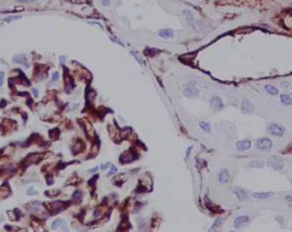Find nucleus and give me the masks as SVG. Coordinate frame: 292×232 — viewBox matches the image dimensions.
Masks as SVG:
<instances>
[{
	"instance_id": "obj_1",
	"label": "nucleus",
	"mask_w": 292,
	"mask_h": 232,
	"mask_svg": "<svg viewBox=\"0 0 292 232\" xmlns=\"http://www.w3.org/2000/svg\"><path fill=\"white\" fill-rule=\"evenodd\" d=\"M267 165L274 170L280 171L283 169V159L280 156L272 155L267 159Z\"/></svg>"
},
{
	"instance_id": "obj_2",
	"label": "nucleus",
	"mask_w": 292,
	"mask_h": 232,
	"mask_svg": "<svg viewBox=\"0 0 292 232\" xmlns=\"http://www.w3.org/2000/svg\"><path fill=\"white\" fill-rule=\"evenodd\" d=\"M271 146H272V142L271 139H268V138L257 139L256 142V148L257 150H260V151H264V152L270 151Z\"/></svg>"
},
{
	"instance_id": "obj_3",
	"label": "nucleus",
	"mask_w": 292,
	"mask_h": 232,
	"mask_svg": "<svg viewBox=\"0 0 292 232\" xmlns=\"http://www.w3.org/2000/svg\"><path fill=\"white\" fill-rule=\"evenodd\" d=\"M183 93L188 98H194L198 94V90L191 83H185L183 86Z\"/></svg>"
},
{
	"instance_id": "obj_4",
	"label": "nucleus",
	"mask_w": 292,
	"mask_h": 232,
	"mask_svg": "<svg viewBox=\"0 0 292 232\" xmlns=\"http://www.w3.org/2000/svg\"><path fill=\"white\" fill-rule=\"evenodd\" d=\"M241 110H242V113L251 115L255 111V106L249 99H244L241 104Z\"/></svg>"
},
{
	"instance_id": "obj_5",
	"label": "nucleus",
	"mask_w": 292,
	"mask_h": 232,
	"mask_svg": "<svg viewBox=\"0 0 292 232\" xmlns=\"http://www.w3.org/2000/svg\"><path fill=\"white\" fill-rule=\"evenodd\" d=\"M268 130H270V132L271 133L272 135H276V136H278V137H281L284 133V129L281 126V125H276V124H271L268 126Z\"/></svg>"
},
{
	"instance_id": "obj_6",
	"label": "nucleus",
	"mask_w": 292,
	"mask_h": 232,
	"mask_svg": "<svg viewBox=\"0 0 292 232\" xmlns=\"http://www.w3.org/2000/svg\"><path fill=\"white\" fill-rule=\"evenodd\" d=\"M210 106L212 109H214L215 111H220V110L224 107V104H223L221 98H219L218 96H214L210 99Z\"/></svg>"
},
{
	"instance_id": "obj_7",
	"label": "nucleus",
	"mask_w": 292,
	"mask_h": 232,
	"mask_svg": "<svg viewBox=\"0 0 292 232\" xmlns=\"http://www.w3.org/2000/svg\"><path fill=\"white\" fill-rule=\"evenodd\" d=\"M183 15H184V18H185V20L187 22V24L192 28L194 26V24H196V22H197L196 18H194L193 13L192 12V11H190V10H184V11H183Z\"/></svg>"
},
{
	"instance_id": "obj_8",
	"label": "nucleus",
	"mask_w": 292,
	"mask_h": 232,
	"mask_svg": "<svg viewBox=\"0 0 292 232\" xmlns=\"http://www.w3.org/2000/svg\"><path fill=\"white\" fill-rule=\"evenodd\" d=\"M233 192H234V194L236 195V196L238 198L239 201H247V199H248L247 191H245V190H243L241 188H234Z\"/></svg>"
},
{
	"instance_id": "obj_9",
	"label": "nucleus",
	"mask_w": 292,
	"mask_h": 232,
	"mask_svg": "<svg viewBox=\"0 0 292 232\" xmlns=\"http://www.w3.org/2000/svg\"><path fill=\"white\" fill-rule=\"evenodd\" d=\"M249 221V216L248 215H243V216H239L237 217L235 220H234V227L236 228H240L246 223H248Z\"/></svg>"
},
{
	"instance_id": "obj_10",
	"label": "nucleus",
	"mask_w": 292,
	"mask_h": 232,
	"mask_svg": "<svg viewBox=\"0 0 292 232\" xmlns=\"http://www.w3.org/2000/svg\"><path fill=\"white\" fill-rule=\"evenodd\" d=\"M158 36L163 39H171L174 37V31L172 29H162L158 32Z\"/></svg>"
},
{
	"instance_id": "obj_11",
	"label": "nucleus",
	"mask_w": 292,
	"mask_h": 232,
	"mask_svg": "<svg viewBox=\"0 0 292 232\" xmlns=\"http://www.w3.org/2000/svg\"><path fill=\"white\" fill-rule=\"evenodd\" d=\"M218 180H219V182L222 184L228 183L229 180H230V173H229L227 170H221L220 173L218 174Z\"/></svg>"
},
{
	"instance_id": "obj_12",
	"label": "nucleus",
	"mask_w": 292,
	"mask_h": 232,
	"mask_svg": "<svg viewBox=\"0 0 292 232\" xmlns=\"http://www.w3.org/2000/svg\"><path fill=\"white\" fill-rule=\"evenodd\" d=\"M51 228H53V229L61 228V230H66L67 229V225H66V223L63 221V220L57 219V220H54V221L51 223Z\"/></svg>"
},
{
	"instance_id": "obj_13",
	"label": "nucleus",
	"mask_w": 292,
	"mask_h": 232,
	"mask_svg": "<svg viewBox=\"0 0 292 232\" xmlns=\"http://www.w3.org/2000/svg\"><path fill=\"white\" fill-rule=\"evenodd\" d=\"M236 147L240 150H247L251 147V141L249 139H245V140L238 141L236 143Z\"/></svg>"
},
{
	"instance_id": "obj_14",
	"label": "nucleus",
	"mask_w": 292,
	"mask_h": 232,
	"mask_svg": "<svg viewBox=\"0 0 292 232\" xmlns=\"http://www.w3.org/2000/svg\"><path fill=\"white\" fill-rule=\"evenodd\" d=\"M13 61L16 63H20V64L25 65L26 67H29V61L27 59V57L24 55H17L13 57Z\"/></svg>"
},
{
	"instance_id": "obj_15",
	"label": "nucleus",
	"mask_w": 292,
	"mask_h": 232,
	"mask_svg": "<svg viewBox=\"0 0 292 232\" xmlns=\"http://www.w3.org/2000/svg\"><path fill=\"white\" fill-rule=\"evenodd\" d=\"M265 90L271 96H276V95L279 94V91H278V89L276 88V87H274V86H272L271 84H267L265 86Z\"/></svg>"
},
{
	"instance_id": "obj_16",
	"label": "nucleus",
	"mask_w": 292,
	"mask_h": 232,
	"mask_svg": "<svg viewBox=\"0 0 292 232\" xmlns=\"http://www.w3.org/2000/svg\"><path fill=\"white\" fill-rule=\"evenodd\" d=\"M273 195V193H254L253 194V198L257 199V200H265V199H268Z\"/></svg>"
},
{
	"instance_id": "obj_17",
	"label": "nucleus",
	"mask_w": 292,
	"mask_h": 232,
	"mask_svg": "<svg viewBox=\"0 0 292 232\" xmlns=\"http://www.w3.org/2000/svg\"><path fill=\"white\" fill-rule=\"evenodd\" d=\"M280 101H281V103L283 104V105L290 106L291 102H292L290 94H282V95H280Z\"/></svg>"
},
{
	"instance_id": "obj_18",
	"label": "nucleus",
	"mask_w": 292,
	"mask_h": 232,
	"mask_svg": "<svg viewBox=\"0 0 292 232\" xmlns=\"http://www.w3.org/2000/svg\"><path fill=\"white\" fill-rule=\"evenodd\" d=\"M199 126H200V129H202V130H204V131H209L210 130V125L208 123H206V121H200Z\"/></svg>"
},
{
	"instance_id": "obj_19",
	"label": "nucleus",
	"mask_w": 292,
	"mask_h": 232,
	"mask_svg": "<svg viewBox=\"0 0 292 232\" xmlns=\"http://www.w3.org/2000/svg\"><path fill=\"white\" fill-rule=\"evenodd\" d=\"M157 53H159V50H154V49L147 48V49L145 50V54H146V55H148V56H153V55H155Z\"/></svg>"
},
{
	"instance_id": "obj_20",
	"label": "nucleus",
	"mask_w": 292,
	"mask_h": 232,
	"mask_svg": "<svg viewBox=\"0 0 292 232\" xmlns=\"http://www.w3.org/2000/svg\"><path fill=\"white\" fill-rule=\"evenodd\" d=\"M262 165H264V163H262V162H261V161L254 160V161H251V162H250V166L253 167V168H261V167H262Z\"/></svg>"
},
{
	"instance_id": "obj_21",
	"label": "nucleus",
	"mask_w": 292,
	"mask_h": 232,
	"mask_svg": "<svg viewBox=\"0 0 292 232\" xmlns=\"http://www.w3.org/2000/svg\"><path fill=\"white\" fill-rule=\"evenodd\" d=\"M17 19H21V16H17V17H8V18H5L4 21L6 22H10L12 20H17Z\"/></svg>"
},
{
	"instance_id": "obj_22",
	"label": "nucleus",
	"mask_w": 292,
	"mask_h": 232,
	"mask_svg": "<svg viewBox=\"0 0 292 232\" xmlns=\"http://www.w3.org/2000/svg\"><path fill=\"white\" fill-rule=\"evenodd\" d=\"M117 172V167H114V166H112V170H110V172H109V174H108V176H112V175H114V173Z\"/></svg>"
},
{
	"instance_id": "obj_23",
	"label": "nucleus",
	"mask_w": 292,
	"mask_h": 232,
	"mask_svg": "<svg viewBox=\"0 0 292 232\" xmlns=\"http://www.w3.org/2000/svg\"><path fill=\"white\" fill-rule=\"evenodd\" d=\"M130 53L132 54H133V56L135 57V59H136L137 60L139 61V63H140V64H142V61H141V60H140V59H139V56H138V54H137V53H135V51H130Z\"/></svg>"
},
{
	"instance_id": "obj_24",
	"label": "nucleus",
	"mask_w": 292,
	"mask_h": 232,
	"mask_svg": "<svg viewBox=\"0 0 292 232\" xmlns=\"http://www.w3.org/2000/svg\"><path fill=\"white\" fill-rule=\"evenodd\" d=\"M101 3H102L103 6H109L110 3H111V1H110V0H101Z\"/></svg>"
},
{
	"instance_id": "obj_25",
	"label": "nucleus",
	"mask_w": 292,
	"mask_h": 232,
	"mask_svg": "<svg viewBox=\"0 0 292 232\" xmlns=\"http://www.w3.org/2000/svg\"><path fill=\"white\" fill-rule=\"evenodd\" d=\"M3 80H4V73H3V72H0V86H2Z\"/></svg>"
},
{
	"instance_id": "obj_26",
	"label": "nucleus",
	"mask_w": 292,
	"mask_h": 232,
	"mask_svg": "<svg viewBox=\"0 0 292 232\" xmlns=\"http://www.w3.org/2000/svg\"><path fill=\"white\" fill-rule=\"evenodd\" d=\"M58 77H59V73H58V72L53 73V81L57 80V79H58Z\"/></svg>"
},
{
	"instance_id": "obj_27",
	"label": "nucleus",
	"mask_w": 292,
	"mask_h": 232,
	"mask_svg": "<svg viewBox=\"0 0 292 232\" xmlns=\"http://www.w3.org/2000/svg\"><path fill=\"white\" fill-rule=\"evenodd\" d=\"M16 1H19V2H25V3H28V2H33V1H37V0H16Z\"/></svg>"
},
{
	"instance_id": "obj_28",
	"label": "nucleus",
	"mask_w": 292,
	"mask_h": 232,
	"mask_svg": "<svg viewBox=\"0 0 292 232\" xmlns=\"http://www.w3.org/2000/svg\"><path fill=\"white\" fill-rule=\"evenodd\" d=\"M281 86H282V88H286V89H287L288 86H289V84H288L287 82H282V83H281Z\"/></svg>"
},
{
	"instance_id": "obj_29",
	"label": "nucleus",
	"mask_w": 292,
	"mask_h": 232,
	"mask_svg": "<svg viewBox=\"0 0 292 232\" xmlns=\"http://www.w3.org/2000/svg\"><path fill=\"white\" fill-rule=\"evenodd\" d=\"M33 92H34V93H35V96L37 97V96H38V91H37L36 89H34V90H33Z\"/></svg>"
}]
</instances>
